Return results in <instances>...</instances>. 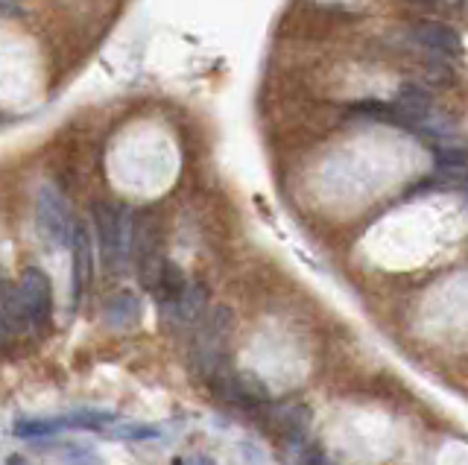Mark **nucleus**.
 Returning a JSON list of instances; mask_svg holds the SVG:
<instances>
[{
  "label": "nucleus",
  "mask_w": 468,
  "mask_h": 465,
  "mask_svg": "<svg viewBox=\"0 0 468 465\" xmlns=\"http://www.w3.org/2000/svg\"><path fill=\"white\" fill-rule=\"evenodd\" d=\"M68 465H102V462L85 445H73V450H68Z\"/></svg>",
  "instance_id": "nucleus-10"
},
{
  "label": "nucleus",
  "mask_w": 468,
  "mask_h": 465,
  "mask_svg": "<svg viewBox=\"0 0 468 465\" xmlns=\"http://www.w3.org/2000/svg\"><path fill=\"white\" fill-rule=\"evenodd\" d=\"M229 325H231V313L226 308H217L197 331L194 357L197 366L208 377H219V366H223L226 343H229Z\"/></svg>",
  "instance_id": "nucleus-4"
},
{
  "label": "nucleus",
  "mask_w": 468,
  "mask_h": 465,
  "mask_svg": "<svg viewBox=\"0 0 468 465\" xmlns=\"http://www.w3.org/2000/svg\"><path fill=\"white\" fill-rule=\"evenodd\" d=\"M21 299H24V308L29 313V325L36 331H48L53 325V284H50V275L38 269V267H27L21 272Z\"/></svg>",
  "instance_id": "nucleus-5"
},
{
  "label": "nucleus",
  "mask_w": 468,
  "mask_h": 465,
  "mask_svg": "<svg viewBox=\"0 0 468 465\" xmlns=\"http://www.w3.org/2000/svg\"><path fill=\"white\" fill-rule=\"evenodd\" d=\"M176 465H217L211 457H205V454H194V457H185L182 462H176Z\"/></svg>",
  "instance_id": "nucleus-11"
},
{
  "label": "nucleus",
  "mask_w": 468,
  "mask_h": 465,
  "mask_svg": "<svg viewBox=\"0 0 468 465\" xmlns=\"http://www.w3.org/2000/svg\"><path fill=\"white\" fill-rule=\"evenodd\" d=\"M36 226L41 238L53 246H70L73 231H77V220H73L68 199L58 194V187L44 185L36 199Z\"/></svg>",
  "instance_id": "nucleus-2"
},
{
  "label": "nucleus",
  "mask_w": 468,
  "mask_h": 465,
  "mask_svg": "<svg viewBox=\"0 0 468 465\" xmlns=\"http://www.w3.org/2000/svg\"><path fill=\"white\" fill-rule=\"evenodd\" d=\"M132 255H135L141 284L146 290L158 287L161 269H165V252H161V228L155 223V217L144 214L141 220H135V235H132Z\"/></svg>",
  "instance_id": "nucleus-3"
},
{
  "label": "nucleus",
  "mask_w": 468,
  "mask_h": 465,
  "mask_svg": "<svg viewBox=\"0 0 468 465\" xmlns=\"http://www.w3.org/2000/svg\"><path fill=\"white\" fill-rule=\"evenodd\" d=\"M9 333H12V328H9V322H6V316H4V308H0V345H6V340H9Z\"/></svg>",
  "instance_id": "nucleus-12"
},
{
  "label": "nucleus",
  "mask_w": 468,
  "mask_h": 465,
  "mask_svg": "<svg viewBox=\"0 0 468 465\" xmlns=\"http://www.w3.org/2000/svg\"><path fill=\"white\" fill-rule=\"evenodd\" d=\"M413 41L421 50H428L431 56H436V59H457V56L463 53L460 36L453 33L451 26L436 24V21L419 24L416 30H413Z\"/></svg>",
  "instance_id": "nucleus-6"
},
{
  "label": "nucleus",
  "mask_w": 468,
  "mask_h": 465,
  "mask_svg": "<svg viewBox=\"0 0 468 465\" xmlns=\"http://www.w3.org/2000/svg\"><path fill=\"white\" fill-rule=\"evenodd\" d=\"M112 439H126V442H141V439H155L158 428L153 425H141V421H114L106 430Z\"/></svg>",
  "instance_id": "nucleus-9"
},
{
  "label": "nucleus",
  "mask_w": 468,
  "mask_h": 465,
  "mask_svg": "<svg viewBox=\"0 0 468 465\" xmlns=\"http://www.w3.org/2000/svg\"><path fill=\"white\" fill-rule=\"evenodd\" d=\"M144 316V304L135 293H129V290H121V293L109 296L102 301V319H106L109 328H132L138 325Z\"/></svg>",
  "instance_id": "nucleus-8"
},
{
  "label": "nucleus",
  "mask_w": 468,
  "mask_h": 465,
  "mask_svg": "<svg viewBox=\"0 0 468 465\" xmlns=\"http://www.w3.org/2000/svg\"><path fill=\"white\" fill-rule=\"evenodd\" d=\"M73 264H70V304L77 308L82 301V293L88 287V279H91V243H88V231L85 226L77 223V231H73Z\"/></svg>",
  "instance_id": "nucleus-7"
},
{
  "label": "nucleus",
  "mask_w": 468,
  "mask_h": 465,
  "mask_svg": "<svg viewBox=\"0 0 468 465\" xmlns=\"http://www.w3.org/2000/svg\"><path fill=\"white\" fill-rule=\"evenodd\" d=\"M91 217L102 267H106V272H123L132 255V235H135V220H132L129 208L100 199L91 206Z\"/></svg>",
  "instance_id": "nucleus-1"
}]
</instances>
